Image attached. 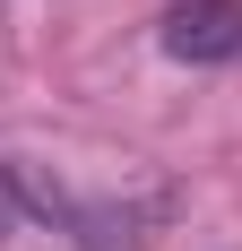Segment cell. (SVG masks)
I'll return each mask as SVG.
<instances>
[{"instance_id": "cell-1", "label": "cell", "mask_w": 242, "mask_h": 251, "mask_svg": "<svg viewBox=\"0 0 242 251\" xmlns=\"http://www.w3.org/2000/svg\"><path fill=\"white\" fill-rule=\"evenodd\" d=\"M156 44L191 70H217V61H242V0H173Z\"/></svg>"}, {"instance_id": "cell-2", "label": "cell", "mask_w": 242, "mask_h": 251, "mask_svg": "<svg viewBox=\"0 0 242 251\" xmlns=\"http://www.w3.org/2000/svg\"><path fill=\"white\" fill-rule=\"evenodd\" d=\"M18 200H26V191H18V174L0 165V234H18Z\"/></svg>"}]
</instances>
